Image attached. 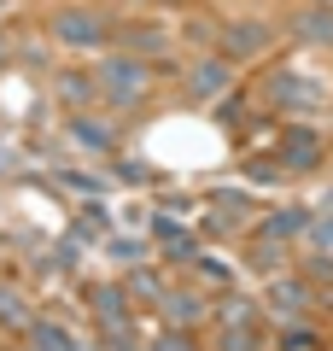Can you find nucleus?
Wrapping results in <instances>:
<instances>
[{
  "mask_svg": "<svg viewBox=\"0 0 333 351\" xmlns=\"http://www.w3.org/2000/svg\"><path fill=\"white\" fill-rule=\"evenodd\" d=\"M59 36H64V41H99V24H94L88 12H64V18H59Z\"/></svg>",
  "mask_w": 333,
  "mask_h": 351,
  "instance_id": "obj_1",
  "label": "nucleus"
},
{
  "mask_svg": "<svg viewBox=\"0 0 333 351\" xmlns=\"http://www.w3.org/2000/svg\"><path fill=\"white\" fill-rule=\"evenodd\" d=\"M263 41H269V29H263V24H240V29H228V53H258Z\"/></svg>",
  "mask_w": 333,
  "mask_h": 351,
  "instance_id": "obj_2",
  "label": "nucleus"
},
{
  "mask_svg": "<svg viewBox=\"0 0 333 351\" xmlns=\"http://www.w3.org/2000/svg\"><path fill=\"white\" fill-rule=\"evenodd\" d=\"M111 82H117V94L129 100V94H135V64H111Z\"/></svg>",
  "mask_w": 333,
  "mask_h": 351,
  "instance_id": "obj_3",
  "label": "nucleus"
},
{
  "mask_svg": "<svg viewBox=\"0 0 333 351\" xmlns=\"http://www.w3.org/2000/svg\"><path fill=\"white\" fill-rule=\"evenodd\" d=\"M222 88V64H205V71H199V94H217Z\"/></svg>",
  "mask_w": 333,
  "mask_h": 351,
  "instance_id": "obj_4",
  "label": "nucleus"
}]
</instances>
